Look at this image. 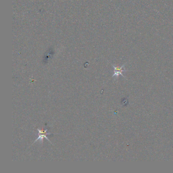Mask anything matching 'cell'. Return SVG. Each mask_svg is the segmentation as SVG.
I'll list each match as a JSON object with an SVG mask.
<instances>
[{"instance_id":"obj_2","label":"cell","mask_w":173,"mask_h":173,"mask_svg":"<svg viewBox=\"0 0 173 173\" xmlns=\"http://www.w3.org/2000/svg\"><path fill=\"white\" fill-rule=\"evenodd\" d=\"M37 130H38V132H39V137H38V138L34 142V143H35L36 141H38L39 140V139L40 140H41V141H42V142H43V138H46V139L50 143L52 144V142L49 141V140L48 139L47 137H46V135H50V134H52L51 133H47V131H48V129H46V130H42V129H37ZM33 143V144H34Z\"/></svg>"},{"instance_id":"obj_1","label":"cell","mask_w":173,"mask_h":173,"mask_svg":"<svg viewBox=\"0 0 173 173\" xmlns=\"http://www.w3.org/2000/svg\"><path fill=\"white\" fill-rule=\"evenodd\" d=\"M126 64H124V65H122L121 67H119V66H115L114 65H112V66L114 68V74L113 75L112 77H116V78H118L119 75H121L124 78H126L125 76H124L122 73L126 72H127L128 71L126 70V69L124 68L125 65Z\"/></svg>"}]
</instances>
